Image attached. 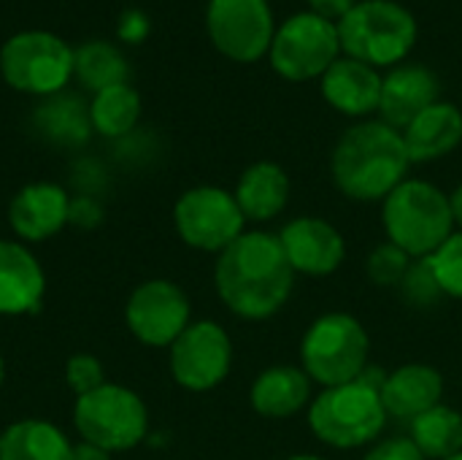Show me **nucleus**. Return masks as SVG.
I'll list each match as a JSON object with an SVG mask.
<instances>
[{
    "label": "nucleus",
    "instance_id": "2f4dec72",
    "mask_svg": "<svg viewBox=\"0 0 462 460\" xmlns=\"http://www.w3.org/2000/svg\"><path fill=\"white\" fill-rule=\"evenodd\" d=\"M152 33V22L149 16L141 11V8H125L119 14V22H116V35L119 41L135 46V43H143Z\"/></svg>",
    "mask_w": 462,
    "mask_h": 460
},
{
    "label": "nucleus",
    "instance_id": "6e6552de",
    "mask_svg": "<svg viewBox=\"0 0 462 460\" xmlns=\"http://www.w3.org/2000/svg\"><path fill=\"white\" fill-rule=\"evenodd\" d=\"M73 426L81 442L103 447L106 453H127L149 434V409L143 399L116 382L79 396L73 404Z\"/></svg>",
    "mask_w": 462,
    "mask_h": 460
},
{
    "label": "nucleus",
    "instance_id": "f704fd0d",
    "mask_svg": "<svg viewBox=\"0 0 462 460\" xmlns=\"http://www.w3.org/2000/svg\"><path fill=\"white\" fill-rule=\"evenodd\" d=\"M309 5H311V14H319L330 22H338L341 16H346L357 5V0H309Z\"/></svg>",
    "mask_w": 462,
    "mask_h": 460
},
{
    "label": "nucleus",
    "instance_id": "cd10ccee",
    "mask_svg": "<svg viewBox=\"0 0 462 460\" xmlns=\"http://www.w3.org/2000/svg\"><path fill=\"white\" fill-rule=\"evenodd\" d=\"M430 266L444 296L462 301V230L452 233L433 255Z\"/></svg>",
    "mask_w": 462,
    "mask_h": 460
},
{
    "label": "nucleus",
    "instance_id": "4468645a",
    "mask_svg": "<svg viewBox=\"0 0 462 460\" xmlns=\"http://www.w3.org/2000/svg\"><path fill=\"white\" fill-rule=\"evenodd\" d=\"M282 247L287 252V260L292 271L309 274V277H328L333 274L344 258L346 244L338 228H333L328 220L319 217H298L279 233Z\"/></svg>",
    "mask_w": 462,
    "mask_h": 460
},
{
    "label": "nucleus",
    "instance_id": "4c0bfd02",
    "mask_svg": "<svg viewBox=\"0 0 462 460\" xmlns=\"http://www.w3.org/2000/svg\"><path fill=\"white\" fill-rule=\"evenodd\" d=\"M3 380H5V363H3V355H0V388H3Z\"/></svg>",
    "mask_w": 462,
    "mask_h": 460
},
{
    "label": "nucleus",
    "instance_id": "a878e982",
    "mask_svg": "<svg viewBox=\"0 0 462 460\" xmlns=\"http://www.w3.org/2000/svg\"><path fill=\"white\" fill-rule=\"evenodd\" d=\"M411 442L425 458L447 460L462 453V415L452 407H433L411 423Z\"/></svg>",
    "mask_w": 462,
    "mask_h": 460
},
{
    "label": "nucleus",
    "instance_id": "aec40b11",
    "mask_svg": "<svg viewBox=\"0 0 462 460\" xmlns=\"http://www.w3.org/2000/svg\"><path fill=\"white\" fill-rule=\"evenodd\" d=\"M403 144L411 163H433L462 144V111L455 103L436 100L406 130Z\"/></svg>",
    "mask_w": 462,
    "mask_h": 460
},
{
    "label": "nucleus",
    "instance_id": "c756f323",
    "mask_svg": "<svg viewBox=\"0 0 462 460\" xmlns=\"http://www.w3.org/2000/svg\"><path fill=\"white\" fill-rule=\"evenodd\" d=\"M401 287H403L409 304H414V306H433V304L444 296L441 287H439V282H436L430 258L414 260Z\"/></svg>",
    "mask_w": 462,
    "mask_h": 460
},
{
    "label": "nucleus",
    "instance_id": "9b49d317",
    "mask_svg": "<svg viewBox=\"0 0 462 460\" xmlns=\"http://www.w3.org/2000/svg\"><path fill=\"white\" fill-rule=\"evenodd\" d=\"M206 30L214 49L233 62L263 60L276 35L268 0H208Z\"/></svg>",
    "mask_w": 462,
    "mask_h": 460
},
{
    "label": "nucleus",
    "instance_id": "473e14b6",
    "mask_svg": "<svg viewBox=\"0 0 462 460\" xmlns=\"http://www.w3.org/2000/svg\"><path fill=\"white\" fill-rule=\"evenodd\" d=\"M363 460H425V455L417 450V445L406 437L384 439L379 442Z\"/></svg>",
    "mask_w": 462,
    "mask_h": 460
},
{
    "label": "nucleus",
    "instance_id": "c85d7f7f",
    "mask_svg": "<svg viewBox=\"0 0 462 460\" xmlns=\"http://www.w3.org/2000/svg\"><path fill=\"white\" fill-rule=\"evenodd\" d=\"M411 263H414V258H409L403 249H398L395 244L387 241L371 252L365 271H368V279L379 287H401Z\"/></svg>",
    "mask_w": 462,
    "mask_h": 460
},
{
    "label": "nucleus",
    "instance_id": "c9c22d12",
    "mask_svg": "<svg viewBox=\"0 0 462 460\" xmlns=\"http://www.w3.org/2000/svg\"><path fill=\"white\" fill-rule=\"evenodd\" d=\"M73 460H111V453H106L103 447H95L89 442H79V445H73Z\"/></svg>",
    "mask_w": 462,
    "mask_h": 460
},
{
    "label": "nucleus",
    "instance_id": "f257e3e1",
    "mask_svg": "<svg viewBox=\"0 0 462 460\" xmlns=\"http://www.w3.org/2000/svg\"><path fill=\"white\" fill-rule=\"evenodd\" d=\"M222 304L244 320H268L290 298L295 271L282 239L265 230H244L214 266Z\"/></svg>",
    "mask_w": 462,
    "mask_h": 460
},
{
    "label": "nucleus",
    "instance_id": "7c9ffc66",
    "mask_svg": "<svg viewBox=\"0 0 462 460\" xmlns=\"http://www.w3.org/2000/svg\"><path fill=\"white\" fill-rule=\"evenodd\" d=\"M65 382L76 393V399L87 396V393L97 390L100 385H106L103 363L89 352H79V355L68 358V363H65Z\"/></svg>",
    "mask_w": 462,
    "mask_h": 460
},
{
    "label": "nucleus",
    "instance_id": "39448f33",
    "mask_svg": "<svg viewBox=\"0 0 462 460\" xmlns=\"http://www.w3.org/2000/svg\"><path fill=\"white\" fill-rule=\"evenodd\" d=\"M341 52L371 68L401 62L417 43L414 14L395 0H357L338 22Z\"/></svg>",
    "mask_w": 462,
    "mask_h": 460
},
{
    "label": "nucleus",
    "instance_id": "dca6fc26",
    "mask_svg": "<svg viewBox=\"0 0 462 460\" xmlns=\"http://www.w3.org/2000/svg\"><path fill=\"white\" fill-rule=\"evenodd\" d=\"M46 274L38 258L14 239H0V314H35L43 304Z\"/></svg>",
    "mask_w": 462,
    "mask_h": 460
},
{
    "label": "nucleus",
    "instance_id": "423d86ee",
    "mask_svg": "<svg viewBox=\"0 0 462 460\" xmlns=\"http://www.w3.org/2000/svg\"><path fill=\"white\" fill-rule=\"evenodd\" d=\"M371 339L363 323L346 312H330L314 320L300 342L303 371L325 388L346 385L368 369Z\"/></svg>",
    "mask_w": 462,
    "mask_h": 460
},
{
    "label": "nucleus",
    "instance_id": "4be33fe9",
    "mask_svg": "<svg viewBox=\"0 0 462 460\" xmlns=\"http://www.w3.org/2000/svg\"><path fill=\"white\" fill-rule=\"evenodd\" d=\"M252 407L257 415L271 420H284L298 415L311 399V380L303 369L273 366L265 369L252 385Z\"/></svg>",
    "mask_w": 462,
    "mask_h": 460
},
{
    "label": "nucleus",
    "instance_id": "7ed1b4c3",
    "mask_svg": "<svg viewBox=\"0 0 462 460\" xmlns=\"http://www.w3.org/2000/svg\"><path fill=\"white\" fill-rule=\"evenodd\" d=\"M384 377L387 374H382V369H365L355 382L325 388L309 409V426L314 437L338 450L374 442L387 423L382 404Z\"/></svg>",
    "mask_w": 462,
    "mask_h": 460
},
{
    "label": "nucleus",
    "instance_id": "0eeeda50",
    "mask_svg": "<svg viewBox=\"0 0 462 460\" xmlns=\"http://www.w3.org/2000/svg\"><path fill=\"white\" fill-rule=\"evenodd\" d=\"M0 76L22 95H60L73 79V46L49 30L14 33L0 46Z\"/></svg>",
    "mask_w": 462,
    "mask_h": 460
},
{
    "label": "nucleus",
    "instance_id": "393cba45",
    "mask_svg": "<svg viewBox=\"0 0 462 460\" xmlns=\"http://www.w3.org/2000/svg\"><path fill=\"white\" fill-rule=\"evenodd\" d=\"M127 76H130V65L114 43L87 41L84 46L73 49V79L92 95L106 87L125 84Z\"/></svg>",
    "mask_w": 462,
    "mask_h": 460
},
{
    "label": "nucleus",
    "instance_id": "412c9836",
    "mask_svg": "<svg viewBox=\"0 0 462 460\" xmlns=\"http://www.w3.org/2000/svg\"><path fill=\"white\" fill-rule=\"evenodd\" d=\"M233 195L246 220L265 222L284 211L290 201V176L282 165L260 160L241 174Z\"/></svg>",
    "mask_w": 462,
    "mask_h": 460
},
{
    "label": "nucleus",
    "instance_id": "5701e85b",
    "mask_svg": "<svg viewBox=\"0 0 462 460\" xmlns=\"http://www.w3.org/2000/svg\"><path fill=\"white\" fill-rule=\"evenodd\" d=\"M0 460H73V445L54 423L27 418L0 434Z\"/></svg>",
    "mask_w": 462,
    "mask_h": 460
},
{
    "label": "nucleus",
    "instance_id": "ddd939ff",
    "mask_svg": "<svg viewBox=\"0 0 462 460\" xmlns=\"http://www.w3.org/2000/svg\"><path fill=\"white\" fill-rule=\"evenodd\" d=\"M192 306L187 293L171 279L141 282L125 306L130 333L146 347H171L189 325Z\"/></svg>",
    "mask_w": 462,
    "mask_h": 460
},
{
    "label": "nucleus",
    "instance_id": "6ab92c4d",
    "mask_svg": "<svg viewBox=\"0 0 462 460\" xmlns=\"http://www.w3.org/2000/svg\"><path fill=\"white\" fill-rule=\"evenodd\" d=\"M322 98L346 117H368L379 111L382 76L355 57H338L322 76Z\"/></svg>",
    "mask_w": 462,
    "mask_h": 460
},
{
    "label": "nucleus",
    "instance_id": "f03ea898",
    "mask_svg": "<svg viewBox=\"0 0 462 460\" xmlns=\"http://www.w3.org/2000/svg\"><path fill=\"white\" fill-rule=\"evenodd\" d=\"M411 157L403 144V133L387 122L352 125L333 149V179L338 190L352 201H384L401 182H406Z\"/></svg>",
    "mask_w": 462,
    "mask_h": 460
},
{
    "label": "nucleus",
    "instance_id": "ea45409f",
    "mask_svg": "<svg viewBox=\"0 0 462 460\" xmlns=\"http://www.w3.org/2000/svg\"><path fill=\"white\" fill-rule=\"evenodd\" d=\"M447 460H462V453H457V455H452V458H447Z\"/></svg>",
    "mask_w": 462,
    "mask_h": 460
},
{
    "label": "nucleus",
    "instance_id": "72a5a7b5",
    "mask_svg": "<svg viewBox=\"0 0 462 460\" xmlns=\"http://www.w3.org/2000/svg\"><path fill=\"white\" fill-rule=\"evenodd\" d=\"M103 220V209L95 198H87V195H79V198H70V209H68V225L73 228H81V230H92L97 228Z\"/></svg>",
    "mask_w": 462,
    "mask_h": 460
},
{
    "label": "nucleus",
    "instance_id": "58836bf2",
    "mask_svg": "<svg viewBox=\"0 0 462 460\" xmlns=\"http://www.w3.org/2000/svg\"><path fill=\"white\" fill-rule=\"evenodd\" d=\"M287 460H325V458H317V455H295V458H287Z\"/></svg>",
    "mask_w": 462,
    "mask_h": 460
},
{
    "label": "nucleus",
    "instance_id": "2eb2a0df",
    "mask_svg": "<svg viewBox=\"0 0 462 460\" xmlns=\"http://www.w3.org/2000/svg\"><path fill=\"white\" fill-rule=\"evenodd\" d=\"M70 195L54 182H30L8 203V225L19 241L38 244L68 225Z\"/></svg>",
    "mask_w": 462,
    "mask_h": 460
},
{
    "label": "nucleus",
    "instance_id": "bb28decb",
    "mask_svg": "<svg viewBox=\"0 0 462 460\" xmlns=\"http://www.w3.org/2000/svg\"><path fill=\"white\" fill-rule=\"evenodd\" d=\"M46 103L38 106L35 119L41 125V130L62 144H79L81 138L89 136L92 125H89V111L87 106L79 103V98L73 95H51L43 98Z\"/></svg>",
    "mask_w": 462,
    "mask_h": 460
},
{
    "label": "nucleus",
    "instance_id": "b1692460",
    "mask_svg": "<svg viewBox=\"0 0 462 460\" xmlns=\"http://www.w3.org/2000/svg\"><path fill=\"white\" fill-rule=\"evenodd\" d=\"M87 111L95 133H100L103 138H122L141 119V95L135 92V87H130V81L114 84L95 92Z\"/></svg>",
    "mask_w": 462,
    "mask_h": 460
},
{
    "label": "nucleus",
    "instance_id": "1a4fd4ad",
    "mask_svg": "<svg viewBox=\"0 0 462 460\" xmlns=\"http://www.w3.org/2000/svg\"><path fill=\"white\" fill-rule=\"evenodd\" d=\"M341 57L338 24L319 14H295L273 35L268 60L287 81L322 79L325 70Z\"/></svg>",
    "mask_w": 462,
    "mask_h": 460
},
{
    "label": "nucleus",
    "instance_id": "20e7f679",
    "mask_svg": "<svg viewBox=\"0 0 462 460\" xmlns=\"http://www.w3.org/2000/svg\"><path fill=\"white\" fill-rule=\"evenodd\" d=\"M382 220L390 244L417 260L430 258L455 233L449 195L422 179L401 182L384 198Z\"/></svg>",
    "mask_w": 462,
    "mask_h": 460
},
{
    "label": "nucleus",
    "instance_id": "a211bd4d",
    "mask_svg": "<svg viewBox=\"0 0 462 460\" xmlns=\"http://www.w3.org/2000/svg\"><path fill=\"white\" fill-rule=\"evenodd\" d=\"M441 393H444V377L439 369L428 363H406L390 371L382 382L384 412L403 423H414L420 415L439 407Z\"/></svg>",
    "mask_w": 462,
    "mask_h": 460
},
{
    "label": "nucleus",
    "instance_id": "f3484780",
    "mask_svg": "<svg viewBox=\"0 0 462 460\" xmlns=\"http://www.w3.org/2000/svg\"><path fill=\"white\" fill-rule=\"evenodd\" d=\"M439 100V79L425 65H398L382 76L379 114L395 130H406L425 108Z\"/></svg>",
    "mask_w": 462,
    "mask_h": 460
},
{
    "label": "nucleus",
    "instance_id": "f8f14e48",
    "mask_svg": "<svg viewBox=\"0 0 462 460\" xmlns=\"http://www.w3.org/2000/svg\"><path fill=\"white\" fill-rule=\"evenodd\" d=\"M168 350L176 385L192 393L214 390L219 382H225L233 366V342L227 331L214 320L189 323Z\"/></svg>",
    "mask_w": 462,
    "mask_h": 460
},
{
    "label": "nucleus",
    "instance_id": "e433bc0d",
    "mask_svg": "<svg viewBox=\"0 0 462 460\" xmlns=\"http://www.w3.org/2000/svg\"><path fill=\"white\" fill-rule=\"evenodd\" d=\"M449 203H452V217H455V225L462 228V184L449 195Z\"/></svg>",
    "mask_w": 462,
    "mask_h": 460
},
{
    "label": "nucleus",
    "instance_id": "9d476101",
    "mask_svg": "<svg viewBox=\"0 0 462 460\" xmlns=\"http://www.w3.org/2000/svg\"><path fill=\"white\" fill-rule=\"evenodd\" d=\"M173 225L181 241L200 252H225L246 225L236 195L222 187H192L173 206Z\"/></svg>",
    "mask_w": 462,
    "mask_h": 460
}]
</instances>
